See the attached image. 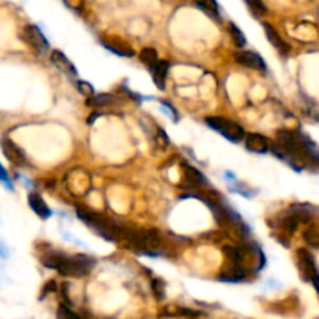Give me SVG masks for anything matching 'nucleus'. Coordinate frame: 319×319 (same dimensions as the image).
I'll use <instances>...</instances> for the list:
<instances>
[{
	"mask_svg": "<svg viewBox=\"0 0 319 319\" xmlns=\"http://www.w3.org/2000/svg\"><path fill=\"white\" fill-rule=\"evenodd\" d=\"M304 240L307 241V245H310L311 248H317L319 246V232H317V228L314 224L308 226L305 231H304Z\"/></svg>",
	"mask_w": 319,
	"mask_h": 319,
	"instance_id": "nucleus-18",
	"label": "nucleus"
},
{
	"mask_svg": "<svg viewBox=\"0 0 319 319\" xmlns=\"http://www.w3.org/2000/svg\"><path fill=\"white\" fill-rule=\"evenodd\" d=\"M182 167H184V187L185 189H199V187L209 185L207 179L202 176L199 170L187 164H182Z\"/></svg>",
	"mask_w": 319,
	"mask_h": 319,
	"instance_id": "nucleus-8",
	"label": "nucleus"
},
{
	"mask_svg": "<svg viewBox=\"0 0 319 319\" xmlns=\"http://www.w3.org/2000/svg\"><path fill=\"white\" fill-rule=\"evenodd\" d=\"M77 84H78V89H80L81 93H84V95H92V93H93V89H92V86H90L89 83H86V81H78Z\"/></svg>",
	"mask_w": 319,
	"mask_h": 319,
	"instance_id": "nucleus-25",
	"label": "nucleus"
},
{
	"mask_svg": "<svg viewBox=\"0 0 319 319\" xmlns=\"http://www.w3.org/2000/svg\"><path fill=\"white\" fill-rule=\"evenodd\" d=\"M0 182H4L7 189L13 190V184H11V181H10V176H8V173H7V170L4 168L2 164H0Z\"/></svg>",
	"mask_w": 319,
	"mask_h": 319,
	"instance_id": "nucleus-24",
	"label": "nucleus"
},
{
	"mask_svg": "<svg viewBox=\"0 0 319 319\" xmlns=\"http://www.w3.org/2000/svg\"><path fill=\"white\" fill-rule=\"evenodd\" d=\"M140 61L151 70L156 64H157V61H159V58H157V53H156V50L154 48H149V47H146V48H143L142 51H140Z\"/></svg>",
	"mask_w": 319,
	"mask_h": 319,
	"instance_id": "nucleus-17",
	"label": "nucleus"
},
{
	"mask_svg": "<svg viewBox=\"0 0 319 319\" xmlns=\"http://www.w3.org/2000/svg\"><path fill=\"white\" fill-rule=\"evenodd\" d=\"M235 61L240 64V66H245L248 69H254V70H267V64H265L263 58L260 55L254 51H248V50H243V51H238L235 53Z\"/></svg>",
	"mask_w": 319,
	"mask_h": 319,
	"instance_id": "nucleus-7",
	"label": "nucleus"
},
{
	"mask_svg": "<svg viewBox=\"0 0 319 319\" xmlns=\"http://www.w3.org/2000/svg\"><path fill=\"white\" fill-rule=\"evenodd\" d=\"M229 31H231V36H232V41L235 42L237 47H245L246 45V37L245 34L241 33V30L235 25V24H229Z\"/></svg>",
	"mask_w": 319,
	"mask_h": 319,
	"instance_id": "nucleus-20",
	"label": "nucleus"
},
{
	"mask_svg": "<svg viewBox=\"0 0 319 319\" xmlns=\"http://www.w3.org/2000/svg\"><path fill=\"white\" fill-rule=\"evenodd\" d=\"M178 314L189 316V317H196L199 314V311H195V310H190V308H178Z\"/></svg>",
	"mask_w": 319,
	"mask_h": 319,
	"instance_id": "nucleus-26",
	"label": "nucleus"
},
{
	"mask_svg": "<svg viewBox=\"0 0 319 319\" xmlns=\"http://www.w3.org/2000/svg\"><path fill=\"white\" fill-rule=\"evenodd\" d=\"M246 148L252 153H268L270 151V142L261 134H249L246 136Z\"/></svg>",
	"mask_w": 319,
	"mask_h": 319,
	"instance_id": "nucleus-11",
	"label": "nucleus"
},
{
	"mask_svg": "<svg viewBox=\"0 0 319 319\" xmlns=\"http://www.w3.org/2000/svg\"><path fill=\"white\" fill-rule=\"evenodd\" d=\"M28 204H30V207H31V210L34 212V214L37 217H41L42 220H45L51 215L50 207L45 204V201L37 193H30L28 195Z\"/></svg>",
	"mask_w": 319,
	"mask_h": 319,
	"instance_id": "nucleus-14",
	"label": "nucleus"
},
{
	"mask_svg": "<svg viewBox=\"0 0 319 319\" xmlns=\"http://www.w3.org/2000/svg\"><path fill=\"white\" fill-rule=\"evenodd\" d=\"M287 210L299 223H308L316 214V207H313L310 204H294Z\"/></svg>",
	"mask_w": 319,
	"mask_h": 319,
	"instance_id": "nucleus-9",
	"label": "nucleus"
},
{
	"mask_svg": "<svg viewBox=\"0 0 319 319\" xmlns=\"http://www.w3.org/2000/svg\"><path fill=\"white\" fill-rule=\"evenodd\" d=\"M263 28H265V33H267V37L268 41L274 45V48H277L280 53H284V55H287V53H290V45L282 39V36H279V33L274 30L273 25H270L268 22H263Z\"/></svg>",
	"mask_w": 319,
	"mask_h": 319,
	"instance_id": "nucleus-12",
	"label": "nucleus"
},
{
	"mask_svg": "<svg viewBox=\"0 0 319 319\" xmlns=\"http://www.w3.org/2000/svg\"><path fill=\"white\" fill-rule=\"evenodd\" d=\"M195 5L198 8H201L210 17L218 19L220 13H218V4H217V0H195Z\"/></svg>",
	"mask_w": 319,
	"mask_h": 319,
	"instance_id": "nucleus-16",
	"label": "nucleus"
},
{
	"mask_svg": "<svg viewBox=\"0 0 319 319\" xmlns=\"http://www.w3.org/2000/svg\"><path fill=\"white\" fill-rule=\"evenodd\" d=\"M77 215L80 220H83L89 228H92L95 232H98L103 238L109 240V241H120L122 238V232L123 228L122 224L114 223L112 220L106 218L100 214H95V212L84 209V207H77Z\"/></svg>",
	"mask_w": 319,
	"mask_h": 319,
	"instance_id": "nucleus-2",
	"label": "nucleus"
},
{
	"mask_svg": "<svg viewBox=\"0 0 319 319\" xmlns=\"http://www.w3.org/2000/svg\"><path fill=\"white\" fill-rule=\"evenodd\" d=\"M170 70V63L168 61H164V60H159L157 64L149 70L151 72V77L156 83V86L164 90L165 89V80H167V73Z\"/></svg>",
	"mask_w": 319,
	"mask_h": 319,
	"instance_id": "nucleus-10",
	"label": "nucleus"
},
{
	"mask_svg": "<svg viewBox=\"0 0 319 319\" xmlns=\"http://www.w3.org/2000/svg\"><path fill=\"white\" fill-rule=\"evenodd\" d=\"M297 267L305 280H311L314 288H317V268L313 254L308 249L297 251Z\"/></svg>",
	"mask_w": 319,
	"mask_h": 319,
	"instance_id": "nucleus-4",
	"label": "nucleus"
},
{
	"mask_svg": "<svg viewBox=\"0 0 319 319\" xmlns=\"http://www.w3.org/2000/svg\"><path fill=\"white\" fill-rule=\"evenodd\" d=\"M57 319H81V316H78L75 311H72L70 307H67L66 304H61L58 308Z\"/></svg>",
	"mask_w": 319,
	"mask_h": 319,
	"instance_id": "nucleus-22",
	"label": "nucleus"
},
{
	"mask_svg": "<svg viewBox=\"0 0 319 319\" xmlns=\"http://www.w3.org/2000/svg\"><path fill=\"white\" fill-rule=\"evenodd\" d=\"M101 42L108 50L114 51L116 55L126 57V58L134 57V50L129 45H126L123 41H119V39H101Z\"/></svg>",
	"mask_w": 319,
	"mask_h": 319,
	"instance_id": "nucleus-13",
	"label": "nucleus"
},
{
	"mask_svg": "<svg viewBox=\"0 0 319 319\" xmlns=\"http://www.w3.org/2000/svg\"><path fill=\"white\" fill-rule=\"evenodd\" d=\"M2 151L11 164L17 165V167L27 165V157H25L24 151L11 139H8V137L2 139Z\"/></svg>",
	"mask_w": 319,
	"mask_h": 319,
	"instance_id": "nucleus-6",
	"label": "nucleus"
},
{
	"mask_svg": "<svg viewBox=\"0 0 319 319\" xmlns=\"http://www.w3.org/2000/svg\"><path fill=\"white\" fill-rule=\"evenodd\" d=\"M51 63L55 64L58 69H61L64 73H67V75H72V77H75L78 72H77V69H75V66L66 58V55L63 51H58V50H53L51 51Z\"/></svg>",
	"mask_w": 319,
	"mask_h": 319,
	"instance_id": "nucleus-15",
	"label": "nucleus"
},
{
	"mask_svg": "<svg viewBox=\"0 0 319 319\" xmlns=\"http://www.w3.org/2000/svg\"><path fill=\"white\" fill-rule=\"evenodd\" d=\"M153 293L157 301H162L165 297V284L161 279H153Z\"/></svg>",
	"mask_w": 319,
	"mask_h": 319,
	"instance_id": "nucleus-23",
	"label": "nucleus"
},
{
	"mask_svg": "<svg viewBox=\"0 0 319 319\" xmlns=\"http://www.w3.org/2000/svg\"><path fill=\"white\" fill-rule=\"evenodd\" d=\"M112 101H114L112 95H109V93H98V95H93L89 100V104H92V106H104V104H111Z\"/></svg>",
	"mask_w": 319,
	"mask_h": 319,
	"instance_id": "nucleus-21",
	"label": "nucleus"
},
{
	"mask_svg": "<svg viewBox=\"0 0 319 319\" xmlns=\"http://www.w3.org/2000/svg\"><path fill=\"white\" fill-rule=\"evenodd\" d=\"M42 263L47 268L57 270L63 276L83 277L92 271L95 260L89 255H84V254L66 255L63 252H48L42 257Z\"/></svg>",
	"mask_w": 319,
	"mask_h": 319,
	"instance_id": "nucleus-1",
	"label": "nucleus"
},
{
	"mask_svg": "<svg viewBox=\"0 0 319 319\" xmlns=\"http://www.w3.org/2000/svg\"><path fill=\"white\" fill-rule=\"evenodd\" d=\"M205 123L212 129L223 134L231 142H240L241 139H245V129L237 122L228 120L224 117H207Z\"/></svg>",
	"mask_w": 319,
	"mask_h": 319,
	"instance_id": "nucleus-3",
	"label": "nucleus"
},
{
	"mask_svg": "<svg viewBox=\"0 0 319 319\" xmlns=\"http://www.w3.org/2000/svg\"><path fill=\"white\" fill-rule=\"evenodd\" d=\"M245 2H246L248 8L251 10V13H252L254 16H257V17L268 13L267 5H265V4L261 2V0H245Z\"/></svg>",
	"mask_w": 319,
	"mask_h": 319,
	"instance_id": "nucleus-19",
	"label": "nucleus"
},
{
	"mask_svg": "<svg viewBox=\"0 0 319 319\" xmlns=\"http://www.w3.org/2000/svg\"><path fill=\"white\" fill-rule=\"evenodd\" d=\"M22 39L39 55H44L48 51V42L36 25H27L22 31Z\"/></svg>",
	"mask_w": 319,
	"mask_h": 319,
	"instance_id": "nucleus-5",
	"label": "nucleus"
}]
</instances>
